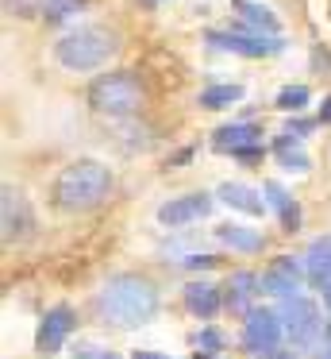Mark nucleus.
I'll list each match as a JSON object with an SVG mask.
<instances>
[{
    "label": "nucleus",
    "instance_id": "1",
    "mask_svg": "<svg viewBox=\"0 0 331 359\" xmlns=\"http://www.w3.org/2000/svg\"><path fill=\"white\" fill-rule=\"evenodd\" d=\"M97 317L112 328H143L158 317V305H162V294L146 274H135V271H120V274H108L100 282L97 297Z\"/></svg>",
    "mask_w": 331,
    "mask_h": 359
},
{
    "label": "nucleus",
    "instance_id": "2",
    "mask_svg": "<svg viewBox=\"0 0 331 359\" xmlns=\"http://www.w3.org/2000/svg\"><path fill=\"white\" fill-rule=\"evenodd\" d=\"M112 170L100 158H73L54 174L50 186V205L58 212H89L112 197Z\"/></svg>",
    "mask_w": 331,
    "mask_h": 359
},
{
    "label": "nucleus",
    "instance_id": "3",
    "mask_svg": "<svg viewBox=\"0 0 331 359\" xmlns=\"http://www.w3.org/2000/svg\"><path fill=\"white\" fill-rule=\"evenodd\" d=\"M120 32L108 24H81L73 32H66L54 43V58H58L62 70L69 74H92L104 70L115 55H120Z\"/></svg>",
    "mask_w": 331,
    "mask_h": 359
},
{
    "label": "nucleus",
    "instance_id": "4",
    "mask_svg": "<svg viewBox=\"0 0 331 359\" xmlns=\"http://www.w3.org/2000/svg\"><path fill=\"white\" fill-rule=\"evenodd\" d=\"M85 101H89V109L97 112V116L123 120V116H135L146 104V89L131 70H108V74H97V78L89 81Z\"/></svg>",
    "mask_w": 331,
    "mask_h": 359
},
{
    "label": "nucleus",
    "instance_id": "5",
    "mask_svg": "<svg viewBox=\"0 0 331 359\" xmlns=\"http://www.w3.org/2000/svg\"><path fill=\"white\" fill-rule=\"evenodd\" d=\"M277 317L285 325V340L297 351H316V344L323 340V317H320L316 297H308V294L281 297L277 302Z\"/></svg>",
    "mask_w": 331,
    "mask_h": 359
},
{
    "label": "nucleus",
    "instance_id": "6",
    "mask_svg": "<svg viewBox=\"0 0 331 359\" xmlns=\"http://www.w3.org/2000/svg\"><path fill=\"white\" fill-rule=\"evenodd\" d=\"M204 43L212 50H227V55L239 58H274L285 50L281 35H266V32H254V27H212L204 32Z\"/></svg>",
    "mask_w": 331,
    "mask_h": 359
},
{
    "label": "nucleus",
    "instance_id": "7",
    "mask_svg": "<svg viewBox=\"0 0 331 359\" xmlns=\"http://www.w3.org/2000/svg\"><path fill=\"white\" fill-rule=\"evenodd\" d=\"M285 340V325L281 317H277V309H269V305H251L243 317V328H239V344H243L246 355H266V351H274L277 344Z\"/></svg>",
    "mask_w": 331,
    "mask_h": 359
},
{
    "label": "nucleus",
    "instance_id": "8",
    "mask_svg": "<svg viewBox=\"0 0 331 359\" xmlns=\"http://www.w3.org/2000/svg\"><path fill=\"white\" fill-rule=\"evenodd\" d=\"M73 332H77V309L73 305H66V302L50 305V309L43 313V320H38V328H35V351L43 359L58 355Z\"/></svg>",
    "mask_w": 331,
    "mask_h": 359
},
{
    "label": "nucleus",
    "instance_id": "9",
    "mask_svg": "<svg viewBox=\"0 0 331 359\" xmlns=\"http://www.w3.org/2000/svg\"><path fill=\"white\" fill-rule=\"evenodd\" d=\"M308 282V271H304V255H274V263L266 266V271L258 274V286L266 297H293L300 294V286Z\"/></svg>",
    "mask_w": 331,
    "mask_h": 359
},
{
    "label": "nucleus",
    "instance_id": "10",
    "mask_svg": "<svg viewBox=\"0 0 331 359\" xmlns=\"http://www.w3.org/2000/svg\"><path fill=\"white\" fill-rule=\"evenodd\" d=\"M216 201H220V197H216V194H204V189L177 194V197H169V201L158 205V224H162V228H189V224H197V220L212 217Z\"/></svg>",
    "mask_w": 331,
    "mask_h": 359
},
{
    "label": "nucleus",
    "instance_id": "11",
    "mask_svg": "<svg viewBox=\"0 0 331 359\" xmlns=\"http://www.w3.org/2000/svg\"><path fill=\"white\" fill-rule=\"evenodd\" d=\"M0 224H4V243H23L35 232V212H31V201L23 197V189L4 186V194H0Z\"/></svg>",
    "mask_w": 331,
    "mask_h": 359
},
{
    "label": "nucleus",
    "instance_id": "12",
    "mask_svg": "<svg viewBox=\"0 0 331 359\" xmlns=\"http://www.w3.org/2000/svg\"><path fill=\"white\" fill-rule=\"evenodd\" d=\"M181 302L192 317L216 320L223 313V286H216V282H208V278H192V282H185Z\"/></svg>",
    "mask_w": 331,
    "mask_h": 359
},
{
    "label": "nucleus",
    "instance_id": "13",
    "mask_svg": "<svg viewBox=\"0 0 331 359\" xmlns=\"http://www.w3.org/2000/svg\"><path fill=\"white\" fill-rule=\"evenodd\" d=\"M216 197H220L227 209L243 212V217H251V220H262L266 209H269L266 194L254 189V186H246V182H220V186H216Z\"/></svg>",
    "mask_w": 331,
    "mask_h": 359
},
{
    "label": "nucleus",
    "instance_id": "14",
    "mask_svg": "<svg viewBox=\"0 0 331 359\" xmlns=\"http://www.w3.org/2000/svg\"><path fill=\"white\" fill-rule=\"evenodd\" d=\"M258 294H262L258 274L254 271H231L227 278H223V313H239V317H246V309L254 305Z\"/></svg>",
    "mask_w": 331,
    "mask_h": 359
},
{
    "label": "nucleus",
    "instance_id": "15",
    "mask_svg": "<svg viewBox=\"0 0 331 359\" xmlns=\"http://www.w3.org/2000/svg\"><path fill=\"white\" fill-rule=\"evenodd\" d=\"M212 236H216L220 248H231V251H239V255H258V251H266V236H262V228H246V224H239V220H223V224H216Z\"/></svg>",
    "mask_w": 331,
    "mask_h": 359
},
{
    "label": "nucleus",
    "instance_id": "16",
    "mask_svg": "<svg viewBox=\"0 0 331 359\" xmlns=\"http://www.w3.org/2000/svg\"><path fill=\"white\" fill-rule=\"evenodd\" d=\"M262 194H266L269 209L277 212V224H281V232H300V224H304V212H300V201L289 194V189L281 186V182H262Z\"/></svg>",
    "mask_w": 331,
    "mask_h": 359
},
{
    "label": "nucleus",
    "instance_id": "17",
    "mask_svg": "<svg viewBox=\"0 0 331 359\" xmlns=\"http://www.w3.org/2000/svg\"><path fill=\"white\" fill-rule=\"evenodd\" d=\"M246 143H262V124L235 120V124H220L212 132V151H220V155H231L235 147H246Z\"/></svg>",
    "mask_w": 331,
    "mask_h": 359
},
{
    "label": "nucleus",
    "instance_id": "18",
    "mask_svg": "<svg viewBox=\"0 0 331 359\" xmlns=\"http://www.w3.org/2000/svg\"><path fill=\"white\" fill-rule=\"evenodd\" d=\"M269 151H274L277 166H281L285 174H308V170H312V155H308L304 143L293 140V135H285V132H281L274 143H269Z\"/></svg>",
    "mask_w": 331,
    "mask_h": 359
},
{
    "label": "nucleus",
    "instance_id": "19",
    "mask_svg": "<svg viewBox=\"0 0 331 359\" xmlns=\"http://www.w3.org/2000/svg\"><path fill=\"white\" fill-rule=\"evenodd\" d=\"M304 271H308V282H312L316 290H323L331 282V236H320V240L308 243Z\"/></svg>",
    "mask_w": 331,
    "mask_h": 359
},
{
    "label": "nucleus",
    "instance_id": "20",
    "mask_svg": "<svg viewBox=\"0 0 331 359\" xmlns=\"http://www.w3.org/2000/svg\"><path fill=\"white\" fill-rule=\"evenodd\" d=\"M243 97H246V89L239 81H216V86H204L197 93V104L204 112H223V109H235Z\"/></svg>",
    "mask_w": 331,
    "mask_h": 359
},
{
    "label": "nucleus",
    "instance_id": "21",
    "mask_svg": "<svg viewBox=\"0 0 331 359\" xmlns=\"http://www.w3.org/2000/svg\"><path fill=\"white\" fill-rule=\"evenodd\" d=\"M235 12H239V20H243L246 27H254V32L281 35V20H277V12L269 8V4H262V0H235Z\"/></svg>",
    "mask_w": 331,
    "mask_h": 359
},
{
    "label": "nucleus",
    "instance_id": "22",
    "mask_svg": "<svg viewBox=\"0 0 331 359\" xmlns=\"http://www.w3.org/2000/svg\"><path fill=\"white\" fill-rule=\"evenodd\" d=\"M85 4H89V0H46V8L38 20H43L46 27H62V24H69Z\"/></svg>",
    "mask_w": 331,
    "mask_h": 359
},
{
    "label": "nucleus",
    "instance_id": "23",
    "mask_svg": "<svg viewBox=\"0 0 331 359\" xmlns=\"http://www.w3.org/2000/svg\"><path fill=\"white\" fill-rule=\"evenodd\" d=\"M308 104H312V89L308 86H285V89H277V97H274V109H281V112H304Z\"/></svg>",
    "mask_w": 331,
    "mask_h": 359
},
{
    "label": "nucleus",
    "instance_id": "24",
    "mask_svg": "<svg viewBox=\"0 0 331 359\" xmlns=\"http://www.w3.org/2000/svg\"><path fill=\"white\" fill-rule=\"evenodd\" d=\"M192 348H200V351H212V355H220V351H227V348H231V336L223 332L220 325H204L197 336H192Z\"/></svg>",
    "mask_w": 331,
    "mask_h": 359
},
{
    "label": "nucleus",
    "instance_id": "25",
    "mask_svg": "<svg viewBox=\"0 0 331 359\" xmlns=\"http://www.w3.org/2000/svg\"><path fill=\"white\" fill-rule=\"evenodd\" d=\"M316 128H320V116H304V112H293V116L285 120V128H281V132H285V135H293V140H300V143H304L308 135L316 132Z\"/></svg>",
    "mask_w": 331,
    "mask_h": 359
},
{
    "label": "nucleus",
    "instance_id": "26",
    "mask_svg": "<svg viewBox=\"0 0 331 359\" xmlns=\"http://www.w3.org/2000/svg\"><path fill=\"white\" fill-rule=\"evenodd\" d=\"M43 8H46V0H4V12L15 20H35V16H43Z\"/></svg>",
    "mask_w": 331,
    "mask_h": 359
},
{
    "label": "nucleus",
    "instance_id": "27",
    "mask_svg": "<svg viewBox=\"0 0 331 359\" xmlns=\"http://www.w3.org/2000/svg\"><path fill=\"white\" fill-rule=\"evenodd\" d=\"M69 355H73V359H123L120 351L104 348V344H81V340L69 348Z\"/></svg>",
    "mask_w": 331,
    "mask_h": 359
},
{
    "label": "nucleus",
    "instance_id": "28",
    "mask_svg": "<svg viewBox=\"0 0 331 359\" xmlns=\"http://www.w3.org/2000/svg\"><path fill=\"white\" fill-rule=\"evenodd\" d=\"M262 158H266V143H246V147L231 151V163L239 166H262Z\"/></svg>",
    "mask_w": 331,
    "mask_h": 359
},
{
    "label": "nucleus",
    "instance_id": "29",
    "mask_svg": "<svg viewBox=\"0 0 331 359\" xmlns=\"http://www.w3.org/2000/svg\"><path fill=\"white\" fill-rule=\"evenodd\" d=\"M177 266H185V271H212L220 259L216 255H208V251H189V255H181V259H174Z\"/></svg>",
    "mask_w": 331,
    "mask_h": 359
},
{
    "label": "nucleus",
    "instance_id": "30",
    "mask_svg": "<svg viewBox=\"0 0 331 359\" xmlns=\"http://www.w3.org/2000/svg\"><path fill=\"white\" fill-rule=\"evenodd\" d=\"M258 359H300V351L293 348V344H289V348H285V344H277L274 351H266V355H258Z\"/></svg>",
    "mask_w": 331,
    "mask_h": 359
},
{
    "label": "nucleus",
    "instance_id": "31",
    "mask_svg": "<svg viewBox=\"0 0 331 359\" xmlns=\"http://www.w3.org/2000/svg\"><path fill=\"white\" fill-rule=\"evenodd\" d=\"M127 359H177V355H166V351H150V348H135Z\"/></svg>",
    "mask_w": 331,
    "mask_h": 359
},
{
    "label": "nucleus",
    "instance_id": "32",
    "mask_svg": "<svg viewBox=\"0 0 331 359\" xmlns=\"http://www.w3.org/2000/svg\"><path fill=\"white\" fill-rule=\"evenodd\" d=\"M189 158H192V147H181L177 155H169V163H166V166H181V163H189Z\"/></svg>",
    "mask_w": 331,
    "mask_h": 359
},
{
    "label": "nucleus",
    "instance_id": "33",
    "mask_svg": "<svg viewBox=\"0 0 331 359\" xmlns=\"http://www.w3.org/2000/svg\"><path fill=\"white\" fill-rule=\"evenodd\" d=\"M316 116H320V124H331V93L323 97V104H320V112H316Z\"/></svg>",
    "mask_w": 331,
    "mask_h": 359
},
{
    "label": "nucleus",
    "instance_id": "34",
    "mask_svg": "<svg viewBox=\"0 0 331 359\" xmlns=\"http://www.w3.org/2000/svg\"><path fill=\"white\" fill-rule=\"evenodd\" d=\"M312 359H331V344H323V348L312 351Z\"/></svg>",
    "mask_w": 331,
    "mask_h": 359
},
{
    "label": "nucleus",
    "instance_id": "35",
    "mask_svg": "<svg viewBox=\"0 0 331 359\" xmlns=\"http://www.w3.org/2000/svg\"><path fill=\"white\" fill-rule=\"evenodd\" d=\"M320 297H323V305H328V313H331V282H328V286L320 290Z\"/></svg>",
    "mask_w": 331,
    "mask_h": 359
},
{
    "label": "nucleus",
    "instance_id": "36",
    "mask_svg": "<svg viewBox=\"0 0 331 359\" xmlns=\"http://www.w3.org/2000/svg\"><path fill=\"white\" fill-rule=\"evenodd\" d=\"M192 359H220V355H212V351H200V348H197V351H192Z\"/></svg>",
    "mask_w": 331,
    "mask_h": 359
},
{
    "label": "nucleus",
    "instance_id": "37",
    "mask_svg": "<svg viewBox=\"0 0 331 359\" xmlns=\"http://www.w3.org/2000/svg\"><path fill=\"white\" fill-rule=\"evenodd\" d=\"M323 344H331V317L323 320Z\"/></svg>",
    "mask_w": 331,
    "mask_h": 359
},
{
    "label": "nucleus",
    "instance_id": "38",
    "mask_svg": "<svg viewBox=\"0 0 331 359\" xmlns=\"http://www.w3.org/2000/svg\"><path fill=\"white\" fill-rule=\"evenodd\" d=\"M146 4H158V0H146Z\"/></svg>",
    "mask_w": 331,
    "mask_h": 359
}]
</instances>
